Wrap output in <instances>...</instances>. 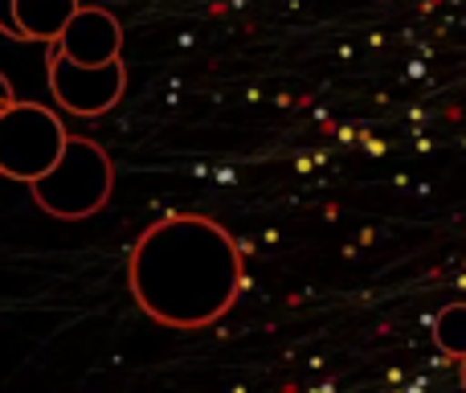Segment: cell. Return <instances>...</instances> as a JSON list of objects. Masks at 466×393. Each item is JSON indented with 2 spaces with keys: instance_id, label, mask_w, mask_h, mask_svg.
I'll return each mask as SVG.
<instances>
[{
  "instance_id": "6da1fadb",
  "label": "cell",
  "mask_w": 466,
  "mask_h": 393,
  "mask_svg": "<svg viewBox=\"0 0 466 393\" xmlns=\"http://www.w3.org/2000/svg\"><path fill=\"white\" fill-rule=\"evenodd\" d=\"M246 283L238 242L201 213H168L136 238L127 254V291L147 320L177 332L213 328Z\"/></svg>"
},
{
  "instance_id": "7a4b0ae2",
  "label": "cell",
  "mask_w": 466,
  "mask_h": 393,
  "mask_svg": "<svg viewBox=\"0 0 466 393\" xmlns=\"http://www.w3.org/2000/svg\"><path fill=\"white\" fill-rule=\"evenodd\" d=\"M111 189L115 164L106 156V148H98L86 136H70L62 160L41 181H33L29 193L37 201V209H46L57 222H86L111 201Z\"/></svg>"
},
{
  "instance_id": "3957f363",
  "label": "cell",
  "mask_w": 466,
  "mask_h": 393,
  "mask_svg": "<svg viewBox=\"0 0 466 393\" xmlns=\"http://www.w3.org/2000/svg\"><path fill=\"white\" fill-rule=\"evenodd\" d=\"M66 144L70 136L49 107L5 98L0 107V172L8 181H21V185L41 181L62 160Z\"/></svg>"
},
{
  "instance_id": "277c9868",
  "label": "cell",
  "mask_w": 466,
  "mask_h": 393,
  "mask_svg": "<svg viewBox=\"0 0 466 393\" xmlns=\"http://www.w3.org/2000/svg\"><path fill=\"white\" fill-rule=\"evenodd\" d=\"M127 90V66L106 62V66H78L66 54L49 49V95L62 111L82 115V119H95L106 115Z\"/></svg>"
},
{
  "instance_id": "5b68a950",
  "label": "cell",
  "mask_w": 466,
  "mask_h": 393,
  "mask_svg": "<svg viewBox=\"0 0 466 393\" xmlns=\"http://www.w3.org/2000/svg\"><path fill=\"white\" fill-rule=\"evenodd\" d=\"M57 54H66L78 66H106L123 57V25L115 21L106 8L82 5L74 13V21L66 25V33L54 41Z\"/></svg>"
},
{
  "instance_id": "8992f818",
  "label": "cell",
  "mask_w": 466,
  "mask_h": 393,
  "mask_svg": "<svg viewBox=\"0 0 466 393\" xmlns=\"http://www.w3.org/2000/svg\"><path fill=\"white\" fill-rule=\"evenodd\" d=\"M78 8V0H5V29L8 37L54 46Z\"/></svg>"
},
{
  "instance_id": "52a82bcc",
  "label": "cell",
  "mask_w": 466,
  "mask_h": 393,
  "mask_svg": "<svg viewBox=\"0 0 466 393\" xmlns=\"http://www.w3.org/2000/svg\"><path fill=\"white\" fill-rule=\"evenodd\" d=\"M434 345L454 361H466V304H446L434 315Z\"/></svg>"
},
{
  "instance_id": "ba28073f",
  "label": "cell",
  "mask_w": 466,
  "mask_h": 393,
  "mask_svg": "<svg viewBox=\"0 0 466 393\" xmlns=\"http://www.w3.org/2000/svg\"><path fill=\"white\" fill-rule=\"evenodd\" d=\"M459 377H462V389H466V361H459Z\"/></svg>"
}]
</instances>
